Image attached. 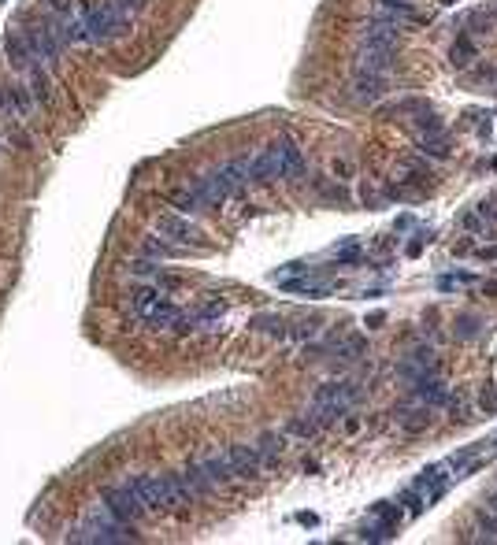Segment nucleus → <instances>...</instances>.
<instances>
[{
	"instance_id": "1",
	"label": "nucleus",
	"mask_w": 497,
	"mask_h": 545,
	"mask_svg": "<svg viewBox=\"0 0 497 545\" xmlns=\"http://www.w3.org/2000/svg\"><path fill=\"white\" fill-rule=\"evenodd\" d=\"M360 397V386L356 382H323L316 390V397H312V408H308V416L320 423V431L330 423H338L342 416H349V408L356 404Z\"/></svg>"
},
{
	"instance_id": "2",
	"label": "nucleus",
	"mask_w": 497,
	"mask_h": 545,
	"mask_svg": "<svg viewBox=\"0 0 497 545\" xmlns=\"http://www.w3.org/2000/svg\"><path fill=\"white\" fill-rule=\"evenodd\" d=\"M134 312L141 316V323H148V326H175V319L182 316V312L168 301V297L160 293V286L153 290V286H138L134 290Z\"/></svg>"
},
{
	"instance_id": "3",
	"label": "nucleus",
	"mask_w": 497,
	"mask_h": 545,
	"mask_svg": "<svg viewBox=\"0 0 497 545\" xmlns=\"http://www.w3.org/2000/svg\"><path fill=\"white\" fill-rule=\"evenodd\" d=\"M123 26H126V15L115 8L111 0L101 4V8H86V11H82V34H86V41H108V38L119 34Z\"/></svg>"
},
{
	"instance_id": "4",
	"label": "nucleus",
	"mask_w": 497,
	"mask_h": 545,
	"mask_svg": "<svg viewBox=\"0 0 497 545\" xmlns=\"http://www.w3.org/2000/svg\"><path fill=\"white\" fill-rule=\"evenodd\" d=\"M126 538H130V523L115 519L108 508H104V516H89L82 527L71 531V541H104V545H111V541H126Z\"/></svg>"
},
{
	"instance_id": "5",
	"label": "nucleus",
	"mask_w": 497,
	"mask_h": 545,
	"mask_svg": "<svg viewBox=\"0 0 497 545\" xmlns=\"http://www.w3.org/2000/svg\"><path fill=\"white\" fill-rule=\"evenodd\" d=\"M104 508L111 512L115 519H123V523H134V519L148 516V512H145V505H141V497H138V490H134V483H123V486L108 490V497H104Z\"/></svg>"
},
{
	"instance_id": "6",
	"label": "nucleus",
	"mask_w": 497,
	"mask_h": 545,
	"mask_svg": "<svg viewBox=\"0 0 497 545\" xmlns=\"http://www.w3.org/2000/svg\"><path fill=\"white\" fill-rule=\"evenodd\" d=\"M283 145H286V141H271L256 160H248V182H271V178H283Z\"/></svg>"
},
{
	"instance_id": "7",
	"label": "nucleus",
	"mask_w": 497,
	"mask_h": 545,
	"mask_svg": "<svg viewBox=\"0 0 497 545\" xmlns=\"http://www.w3.org/2000/svg\"><path fill=\"white\" fill-rule=\"evenodd\" d=\"M445 471H449V464H430V468H423L416 475V483H412V486L427 497V505H435L445 493V483H449V475H445Z\"/></svg>"
},
{
	"instance_id": "8",
	"label": "nucleus",
	"mask_w": 497,
	"mask_h": 545,
	"mask_svg": "<svg viewBox=\"0 0 497 545\" xmlns=\"http://www.w3.org/2000/svg\"><path fill=\"white\" fill-rule=\"evenodd\" d=\"M156 226H160V234H163V238L182 241V245L201 238V230H197V223H193L190 216H175V211H168V216H160V223H156Z\"/></svg>"
},
{
	"instance_id": "9",
	"label": "nucleus",
	"mask_w": 497,
	"mask_h": 545,
	"mask_svg": "<svg viewBox=\"0 0 497 545\" xmlns=\"http://www.w3.org/2000/svg\"><path fill=\"white\" fill-rule=\"evenodd\" d=\"M226 456H230V464H234L238 478H248L263 468V456H260L256 445H234V449H226Z\"/></svg>"
},
{
	"instance_id": "10",
	"label": "nucleus",
	"mask_w": 497,
	"mask_h": 545,
	"mask_svg": "<svg viewBox=\"0 0 497 545\" xmlns=\"http://www.w3.org/2000/svg\"><path fill=\"white\" fill-rule=\"evenodd\" d=\"M412 397H416L420 404H427V408H438V404L449 401V393H445V386L438 382V375H423V378L412 382Z\"/></svg>"
},
{
	"instance_id": "11",
	"label": "nucleus",
	"mask_w": 497,
	"mask_h": 545,
	"mask_svg": "<svg viewBox=\"0 0 497 545\" xmlns=\"http://www.w3.org/2000/svg\"><path fill=\"white\" fill-rule=\"evenodd\" d=\"M364 45L368 48H390L397 45V23H386V19H371L368 30H364Z\"/></svg>"
},
{
	"instance_id": "12",
	"label": "nucleus",
	"mask_w": 497,
	"mask_h": 545,
	"mask_svg": "<svg viewBox=\"0 0 497 545\" xmlns=\"http://www.w3.org/2000/svg\"><path fill=\"white\" fill-rule=\"evenodd\" d=\"M401 375L408 378V382H416V378H423V375H438L435 353H430V349H416V353L401 363Z\"/></svg>"
},
{
	"instance_id": "13",
	"label": "nucleus",
	"mask_w": 497,
	"mask_h": 545,
	"mask_svg": "<svg viewBox=\"0 0 497 545\" xmlns=\"http://www.w3.org/2000/svg\"><path fill=\"white\" fill-rule=\"evenodd\" d=\"M0 111H4L8 119H23L30 111V97L19 86H0Z\"/></svg>"
},
{
	"instance_id": "14",
	"label": "nucleus",
	"mask_w": 497,
	"mask_h": 545,
	"mask_svg": "<svg viewBox=\"0 0 497 545\" xmlns=\"http://www.w3.org/2000/svg\"><path fill=\"white\" fill-rule=\"evenodd\" d=\"M4 53H8V60L15 63L19 71H26V67H34V48L26 45V38L23 34H8V41H4Z\"/></svg>"
},
{
	"instance_id": "15",
	"label": "nucleus",
	"mask_w": 497,
	"mask_h": 545,
	"mask_svg": "<svg viewBox=\"0 0 497 545\" xmlns=\"http://www.w3.org/2000/svg\"><path fill=\"white\" fill-rule=\"evenodd\" d=\"M393 53L390 48H368L364 45V53H360V71H368V75H386L393 67Z\"/></svg>"
},
{
	"instance_id": "16",
	"label": "nucleus",
	"mask_w": 497,
	"mask_h": 545,
	"mask_svg": "<svg viewBox=\"0 0 497 545\" xmlns=\"http://www.w3.org/2000/svg\"><path fill=\"white\" fill-rule=\"evenodd\" d=\"M201 468H204V475L212 478V486H219V483H230V478H238V475H234V464H230V456H226V453H219V456H208Z\"/></svg>"
},
{
	"instance_id": "17",
	"label": "nucleus",
	"mask_w": 497,
	"mask_h": 545,
	"mask_svg": "<svg viewBox=\"0 0 497 545\" xmlns=\"http://www.w3.org/2000/svg\"><path fill=\"white\" fill-rule=\"evenodd\" d=\"M353 89H356V101H360V104H371V101H378V97H383V75H368V71H360Z\"/></svg>"
},
{
	"instance_id": "18",
	"label": "nucleus",
	"mask_w": 497,
	"mask_h": 545,
	"mask_svg": "<svg viewBox=\"0 0 497 545\" xmlns=\"http://www.w3.org/2000/svg\"><path fill=\"white\" fill-rule=\"evenodd\" d=\"M397 423L405 426V431H427L430 423H435V416H430V408L427 404H420V408H408V412H397Z\"/></svg>"
},
{
	"instance_id": "19",
	"label": "nucleus",
	"mask_w": 497,
	"mask_h": 545,
	"mask_svg": "<svg viewBox=\"0 0 497 545\" xmlns=\"http://www.w3.org/2000/svg\"><path fill=\"white\" fill-rule=\"evenodd\" d=\"M283 290H290V293H308V297L330 293V286L320 282V278H283Z\"/></svg>"
},
{
	"instance_id": "20",
	"label": "nucleus",
	"mask_w": 497,
	"mask_h": 545,
	"mask_svg": "<svg viewBox=\"0 0 497 545\" xmlns=\"http://www.w3.org/2000/svg\"><path fill=\"white\" fill-rule=\"evenodd\" d=\"M471 60H475V41H471V34H464L449 48V63H453V67H468Z\"/></svg>"
},
{
	"instance_id": "21",
	"label": "nucleus",
	"mask_w": 497,
	"mask_h": 545,
	"mask_svg": "<svg viewBox=\"0 0 497 545\" xmlns=\"http://www.w3.org/2000/svg\"><path fill=\"white\" fill-rule=\"evenodd\" d=\"M305 171V156H301V148H297L293 141L283 145V178H297Z\"/></svg>"
},
{
	"instance_id": "22",
	"label": "nucleus",
	"mask_w": 497,
	"mask_h": 545,
	"mask_svg": "<svg viewBox=\"0 0 497 545\" xmlns=\"http://www.w3.org/2000/svg\"><path fill=\"white\" fill-rule=\"evenodd\" d=\"M256 449H260V456H263V464H271L275 456H283V449H286V434H263V438L256 441Z\"/></svg>"
},
{
	"instance_id": "23",
	"label": "nucleus",
	"mask_w": 497,
	"mask_h": 545,
	"mask_svg": "<svg viewBox=\"0 0 497 545\" xmlns=\"http://www.w3.org/2000/svg\"><path fill=\"white\" fill-rule=\"evenodd\" d=\"M253 330H263V334H275V338H290V323L283 316H256Z\"/></svg>"
},
{
	"instance_id": "24",
	"label": "nucleus",
	"mask_w": 497,
	"mask_h": 545,
	"mask_svg": "<svg viewBox=\"0 0 497 545\" xmlns=\"http://www.w3.org/2000/svg\"><path fill=\"white\" fill-rule=\"evenodd\" d=\"M412 123H416V130H420L423 138H438V134H445V130H442V119H438L435 111H427V108H420Z\"/></svg>"
},
{
	"instance_id": "25",
	"label": "nucleus",
	"mask_w": 497,
	"mask_h": 545,
	"mask_svg": "<svg viewBox=\"0 0 497 545\" xmlns=\"http://www.w3.org/2000/svg\"><path fill=\"white\" fill-rule=\"evenodd\" d=\"M375 519H378V527H386V531L393 534L397 527H401V508L383 501V505H375Z\"/></svg>"
},
{
	"instance_id": "26",
	"label": "nucleus",
	"mask_w": 497,
	"mask_h": 545,
	"mask_svg": "<svg viewBox=\"0 0 497 545\" xmlns=\"http://www.w3.org/2000/svg\"><path fill=\"white\" fill-rule=\"evenodd\" d=\"M420 153H423V156H435V160H445V156H449V141H445V134L423 138V141H420Z\"/></svg>"
},
{
	"instance_id": "27",
	"label": "nucleus",
	"mask_w": 497,
	"mask_h": 545,
	"mask_svg": "<svg viewBox=\"0 0 497 545\" xmlns=\"http://www.w3.org/2000/svg\"><path fill=\"white\" fill-rule=\"evenodd\" d=\"M171 204H175L178 211H186V216H190V211H197V208H204V204H201V197H197L193 189H178V193H171Z\"/></svg>"
},
{
	"instance_id": "28",
	"label": "nucleus",
	"mask_w": 497,
	"mask_h": 545,
	"mask_svg": "<svg viewBox=\"0 0 497 545\" xmlns=\"http://www.w3.org/2000/svg\"><path fill=\"white\" fill-rule=\"evenodd\" d=\"M490 30H493L490 11L479 8V11H471V15H468V34H490Z\"/></svg>"
},
{
	"instance_id": "29",
	"label": "nucleus",
	"mask_w": 497,
	"mask_h": 545,
	"mask_svg": "<svg viewBox=\"0 0 497 545\" xmlns=\"http://www.w3.org/2000/svg\"><path fill=\"white\" fill-rule=\"evenodd\" d=\"M145 253H148V256H156V260H163V256H175V253H178V245H168V241L148 238V241H145Z\"/></svg>"
},
{
	"instance_id": "30",
	"label": "nucleus",
	"mask_w": 497,
	"mask_h": 545,
	"mask_svg": "<svg viewBox=\"0 0 497 545\" xmlns=\"http://www.w3.org/2000/svg\"><path fill=\"white\" fill-rule=\"evenodd\" d=\"M479 326H483V323H479L475 316H460V319H457V338H475Z\"/></svg>"
},
{
	"instance_id": "31",
	"label": "nucleus",
	"mask_w": 497,
	"mask_h": 545,
	"mask_svg": "<svg viewBox=\"0 0 497 545\" xmlns=\"http://www.w3.org/2000/svg\"><path fill=\"white\" fill-rule=\"evenodd\" d=\"M334 256H338V263H356V260H360V245H356V241H345Z\"/></svg>"
},
{
	"instance_id": "32",
	"label": "nucleus",
	"mask_w": 497,
	"mask_h": 545,
	"mask_svg": "<svg viewBox=\"0 0 497 545\" xmlns=\"http://www.w3.org/2000/svg\"><path fill=\"white\" fill-rule=\"evenodd\" d=\"M34 101H48V78L38 67H34Z\"/></svg>"
},
{
	"instance_id": "33",
	"label": "nucleus",
	"mask_w": 497,
	"mask_h": 545,
	"mask_svg": "<svg viewBox=\"0 0 497 545\" xmlns=\"http://www.w3.org/2000/svg\"><path fill=\"white\" fill-rule=\"evenodd\" d=\"M464 282H471V275H442L438 290H453V286H464Z\"/></svg>"
},
{
	"instance_id": "34",
	"label": "nucleus",
	"mask_w": 497,
	"mask_h": 545,
	"mask_svg": "<svg viewBox=\"0 0 497 545\" xmlns=\"http://www.w3.org/2000/svg\"><path fill=\"white\" fill-rule=\"evenodd\" d=\"M130 271H134L138 278H148V275H160V268H156V263H148V260H138V263H134V268H130Z\"/></svg>"
},
{
	"instance_id": "35",
	"label": "nucleus",
	"mask_w": 497,
	"mask_h": 545,
	"mask_svg": "<svg viewBox=\"0 0 497 545\" xmlns=\"http://www.w3.org/2000/svg\"><path fill=\"white\" fill-rule=\"evenodd\" d=\"M464 226H468V230H486L483 211H468V216H464Z\"/></svg>"
},
{
	"instance_id": "36",
	"label": "nucleus",
	"mask_w": 497,
	"mask_h": 545,
	"mask_svg": "<svg viewBox=\"0 0 497 545\" xmlns=\"http://www.w3.org/2000/svg\"><path fill=\"white\" fill-rule=\"evenodd\" d=\"M479 408H483V412H497V393H483V397H479Z\"/></svg>"
},
{
	"instance_id": "37",
	"label": "nucleus",
	"mask_w": 497,
	"mask_h": 545,
	"mask_svg": "<svg viewBox=\"0 0 497 545\" xmlns=\"http://www.w3.org/2000/svg\"><path fill=\"white\" fill-rule=\"evenodd\" d=\"M334 175H338V178H349V175H353V163H349V160H334Z\"/></svg>"
},
{
	"instance_id": "38",
	"label": "nucleus",
	"mask_w": 497,
	"mask_h": 545,
	"mask_svg": "<svg viewBox=\"0 0 497 545\" xmlns=\"http://www.w3.org/2000/svg\"><path fill=\"white\" fill-rule=\"evenodd\" d=\"M483 508H486V512H493V516H497V490H490L486 497H483Z\"/></svg>"
},
{
	"instance_id": "39",
	"label": "nucleus",
	"mask_w": 497,
	"mask_h": 545,
	"mask_svg": "<svg viewBox=\"0 0 497 545\" xmlns=\"http://www.w3.org/2000/svg\"><path fill=\"white\" fill-rule=\"evenodd\" d=\"M386 323V316H383V312H371V316H368V326L375 330V326H383Z\"/></svg>"
},
{
	"instance_id": "40",
	"label": "nucleus",
	"mask_w": 497,
	"mask_h": 545,
	"mask_svg": "<svg viewBox=\"0 0 497 545\" xmlns=\"http://www.w3.org/2000/svg\"><path fill=\"white\" fill-rule=\"evenodd\" d=\"M423 253V238H416V241H408V256H420Z\"/></svg>"
},
{
	"instance_id": "41",
	"label": "nucleus",
	"mask_w": 497,
	"mask_h": 545,
	"mask_svg": "<svg viewBox=\"0 0 497 545\" xmlns=\"http://www.w3.org/2000/svg\"><path fill=\"white\" fill-rule=\"evenodd\" d=\"M479 260H497V245H490V249H479Z\"/></svg>"
},
{
	"instance_id": "42",
	"label": "nucleus",
	"mask_w": 497,
	"mask_h": 545,
	"mask_svg": "<svg viewBox=\"0 0 497 545\" xmlns=\"http://www.w3.org/2000/svg\"><path fill=\"white\" fill-rule=\"evenodd\" d=\"M483 297H497V282H483Z\"/></svg>"
},
{
	"instance_id": "43",
	"label": "nucleus",
	"mask_w": 497,
	"mask_h": 545,
	"mask_svg": "<svg viewBox=\"0 0 497 545\" xmlns=\"http://www.w3.org/2000/svg\"><path fill=\"white\" fill-rule=\"evenodd\" d=\"M490 19H497V8H493V11H490Z\"/></svg>"
},
{
	"instance_id": "44",
	"label": "nucleus",
	"mask_w": 497,
	"mask_h": 545,
	"mask_svg": "<svg viewBox=\"0 0 497 545\" xmlns=\"http://www.w3.org/2000/svg\"><path fill=\"white\" fill-rule=\"evenodd\" d=\"M383 4H397V0H383Z\"/></svg>"
}]
</instances>
